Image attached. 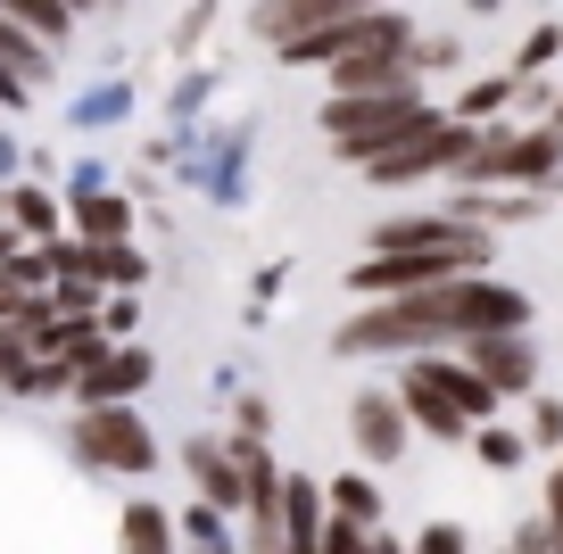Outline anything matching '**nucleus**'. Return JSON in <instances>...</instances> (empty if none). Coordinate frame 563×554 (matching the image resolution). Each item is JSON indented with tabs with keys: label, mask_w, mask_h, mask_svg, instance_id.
Instances as JSON below:
<instances>
[{
	"label": "nucleus",
	"mask_w": 563,
	"mask_h": 554,
	"mask_svg": "<svg viewBox=\"0 0 563 554\" xmlns=\"http://www.w3.org/2000/svg\"><path fill=\"white\" fill-rule=\"evenodd\" d=\"M150 381V356H133V347H124V356H100V364H84V398H124V389H141Z\"/></svg>",
	"instance_id": "obj_12"
},
{
	"label": "nucleus",
	"mask_w": 563,
	"mask_h": 554,
	"mask_svg": "<svg viewBox=\"0 0 563 554\" xmlns=\"http://www.w3.org/2000/svg\"><path fill=\"white\" fill-rule=\"evenodd\" d=\"M84 224L100 232V241H108V232H124V199H100V191H91V199H84Z\"/></svg>",
	"instance_id": "obj_18"
},
{
	"label": "nucleus",
	"mask_w": 563,
	"mask_h": 554,
	"mask_svg": "<svg viewBox=\"0 0 563 554\" xmlns=\"http://www.w3.org/2000/svg\"><path fill=\"white\" fill-rule=\"evenodd\" d=\"M332 505H340V513H349V521H373V513H382V497H373V480H340V488H332Z\"/></svg>",
	"instance_id": "obj_17"
},
{
	"label": "nucleus",
	"mask_w": 563,
	"mask_h": 554,
	"mask_svg": "<svg viewBox=\"0 0 563 554\" xmlns=\"http://www.w3.org/2000/svg\"><path fill=\"white\" fill-rule=\"evenodd\" d=\"M0 9H9L18 25H34L42 42H58V34H67V9H75V0H0Z\"/></svg>",
	"instance_id": "obj_16"
},
{
	"label": "nucleus",
	"mask_w": 563,
	"mask_h": 554,
	"mask_svg": "<svg viewBox=\"0 0 563 554\" xmlns=\"http://www.w3.org/2000/svg\"><path fill=\"white\" fill-rule=\"evenodd\" d=\"M282 513H290V521H282V538H290V546H316V488L290 480V488H282Z\"/></svg>",
	"instance_id": "obj_15"
},
{
	"label": "nucleus",
	"mask_w": 563,
	"mask_h": 554,
	"mask_svg": "<svg viewBox=\"0 0 563 554\" xmlns=\"http://www.w3.org/2000/svg\"><path fill=\"white\" fill-rule=\"evenodd\" d=\"M9 307H18V290H9V281H0V314H9Z\"/></svg>",
	"instance_id": "obj_23"
},
{
	"label": "nucleus",
	"mask_w": 563,
	"mask_h": 554,
	"mask_svg": "<svg viewBox=\"0 0 563 554\" xmlns=\"http://www.w3.org/2000/svg\"><path fill=\"white\" fill-rule=\"evenodd\" d=\"M456 157H473V141H464V124H415L406 141H389V149H373L365 157V174L373 182H415V174H431V166H456Z\"/></svg>",
	"instance_id": "obj_4"
},
{
	"label": "nucleus",
	"mask_w": 563,
	"mask_h": 554,
	"mask_svg": "<svg viewBox=\"0 0 563 554\" xmlns=\"http://www.w3.org/2000/svg\"><path fill=\"white\" fill-rule=\"evenodd\" d=\"M365 42H406V25L389 18V9H349V18H323V25H307V34H290L282 58H290V67H340V58L365 51Z\"/></svg>",
	"instance_id": "obj_3"
},
{
	"label": "nucleus",
	"mask_w": 563,
	"mask_h": 554,
	"mask_svg": "<svg viewBox=\"0 0 563 554\" xmlns=\"http://www.w3.org/2000/svg\"><path fill=\"white\" fill-rule=\"evenodd\" d=\"M473 364H481V381H497V389H530V373H539V356L514 331H473Z\"/></svg>",
	"instance_id": "obj_8"
},
{
	"label": "nucleus",
	"mask_w": 563,
	"mask_h": 554,
	"mask_svg": "<svg viewBox=\"0 0 563 554\" xmlns=\"http://www.w3.org/2000/svg\"><path fill=\"white\" fill-rule=\"evenodd\" d=\"M84 455L91 464H117V472H141L150 464V431L133 414H108L100 406V414H84Z\"/></svg>",
	"instance_id": "obj_6"
},
{
	"label": "nucleus",
	"mask_w": 563,
	"mask_h": 554,
	"mask_svg": "<svg viewBox=\"0 0 563 554\" xmlns=\"http://www.w3.org/2000/svg\"><path fill=\"white\" fill-rule=\"evenodd\" d=\"M25 91H34L25 75H9V67H0V100H25Z\"/></svg>",
	"instance_id": "obj_21"
},
{
	"label": "nucleus",
	"mask_w": 563,
	"mask_h": 554,
	"mask_svg": "<svg viewBox=\"0 0 563 554\" xmlns=\"http://www.w3.org/2000/svg\"><path fill=\"white\" fill-rule=\"evenodd\" d=\"M34 25H18V18H9V9H0V67H9V75H25V84H42V75H51V51H34Z\"/></svg>",
	"instance_id": "obj_13"
},
{
	"label": "nucleus",
	"mask_w": 563,
	"mask_h": 554,
	"mask_svg": "<svg viewBox=\"0 0 563 554\" xmlns=\"http://www.w3.org/2000/svg\"><path fill=\"white\" fill-rule=\"evenodd\" d=\"M431 241H456V248H489L473 224H448V215H406V224H382L373 248H431Z\"/></svg>",
	"instance_id": "obj_10"
},
{
	"label": "nucleus",
	"mask_w": 563,
	"mask_h": 554,
	"mask_svg": "<svg viewBox=\"0 0 563 554\" xmlns=\"http://www.w3.org/2000/svg\"><path fill=\"white\" fill-rule=\"evenodd\" d=\"M191 472L208 480V497H216V505H249V472H232L216 447H191Z\"/></svg>",
	"instance_id": "obj_14"
},
{
	"label": "nucleus",
	"mask_w": 563,
	"mask_h": 554,
	"mask_svg": "<svg viewBox=\"0 0 563 554\" xmlns=\"http://www.w3.org/2000/svg\"><path fill=\"white\" fill-rule=\"evenodd\" d=\"M481 464H497V472H506V464H522V439H506V431H481Z\"/></svg>",
	"instance_id": "obj_20"
},
{
	"label": "nucleus",
	"mask_w": 563,
	"mask_h": 554,
	"mask_svg": "<svg viewBox=\"0 0 563 554\" xmlns=\"http://www.w3.org/2000/svg\"><path fill=\"white\" fill-rule=\"evenodd\" d=\"M349 9H382V0H265L257 25L274 42H290V34H307V25H323V18H349Z\"/></svg>",
	"instance_id": "obj_9"
},
{
	"label": "nucleus",
	"mask_w": 563,
	"mask_h": 554,
	"mask_svg": "<svg viewBox=\"0 0 563 554\" xmlns=\"http://www.w3.org/2000/svg\"><path fill=\"white\" fill-rule=\"evenodd\" d=\"M124 538H133V546H166V521H158V505H133V521H124Z\"/></svg>",
	"instance_id": "obj_19"
},
{
	"label": "nucleus",
	"mask_w": 563,
	"mask_h": 554,
	"mask_svg": "<svg viewBox=\"0 0 563 554\" xmlns=\"http://www.w3.org/2000/svg\"><path fill=\"white\" fill-rule=\"evenodd\" d=\"M448 307H456V331L473 340V331H514L522 323V290H497V281H448Z\"/></svg>",
	"instance_id": "obj_5"
},
{
	"label": "nucleus",
	"mask_w": 563,
	"mask_h": 554,
	"mask_svg": "<svg viewBox=\"0 0 563 554\" xmlns=\"http://www.w3.org/2000/svg\"><path fill=\"white\" fill-rule=\"evenodd\" d=\"M406 406H415L422 431H440V439H456L464 422H473L456 406V389H448V364H415V373H406Z\"/></svg>",
	"instance_id": "obj_7"
},
{
	"label": "nucleus",
	"mask_w": 563,
	"mask_h": 554,
	"mask_svg": "<svg viewBox=\"0 0 563 554\" xmlns=\"http://www.w3.org/2000/svg\"><path fill=\"white\" fill-rule=\"evenodd\" d=\"M555 546H563V472H555Z\"/></svg>",
	"instance_id": "obj_22"
},
{
	"label": "nucleus",
	"mask_w": 563,
	"mask_h": 554,
	"mask_svg": "<svg viewBox=\"0 0 563 554\" xmlns=\"http://www.w3.org/2000/svg\"><path fill=\"white\" fill-rule=\"evenodd\" d=\"M415 124H431V108H422L415 91H340V100L323 108V133H332V149L356 157V166H365L373 149H389V141H406Z\"/></svg>",
	"instance_id": "obj_1"
},
{
	"label": "nucleus",
	"mask_w": 563,
	"mask_h": 554,
	"mask_svg": "<svg viewBox=\"0 0 563 554\" xmlns=\"http://www.w3.org/2000/svg\"><path fill=\"white\" fill-rule=\"evenodd\" d=\"M356 447H365L373 455V464H389V455H398L406 447V414H398V406H389V398H356Z\"/></svg>",
	"instance_id": "obj_11"
},
{
	"label": "nucleus",
	"mask_w": 563,
	"mask_h": 554,
	"mask_svg": "<svg viewBox=\"0 0 563 554\" xmlns=\"http://www.w3.org/2000/svg\"><path fill=\"white\" fill-rule=\"evenodd\" d=\"M75 9H108V0H75Z\"/></svg>",
	"instance_id": "obj_24"
},
{
	"label": "nucleus",
	"mask_w": 563,
	"mask_h": 554,
	"mask_svg": "<svg viewBox=\"0 0 563 554\" xmlns=\"http://www.w3.org/2000/svg\"><path fill=\"white\" fill-rule=\"evenodd\" d=\"M489 265V248H456V241H431V248H382V257L356 265V290H431L448 274H473Z\"/></svg>",
	"instance_id": "obj_2"
}]
</instances>
